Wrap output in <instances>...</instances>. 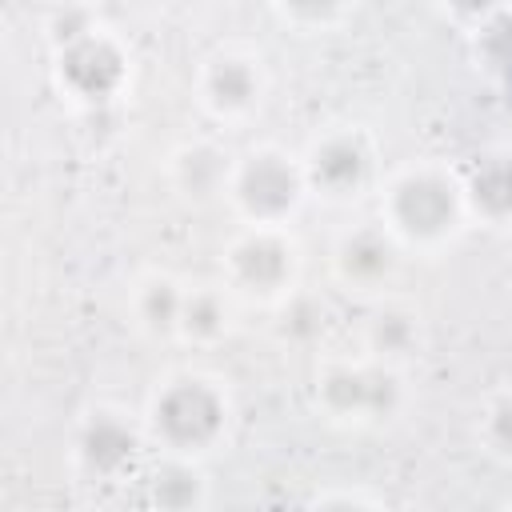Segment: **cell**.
Returning <instances> with one entry per match:
<instances>
[{
  "label": "cell",
  "mask_w": 512,
  "mask_h": 512,
  "mask_svg": "<svg viewBox=\"0 0 512 512\" xmlns=\"http://www.w3.org/2000/svg\"><path fill=\"white\" fill-rule=\"evenodd\" d=\"M480 444L492 460L512 464V388L488 396L480 412Z\"/></svg>",
  "instance_id": "d6986e66"
},
{
  "label": "cell",
  "mask_w": 512,
  "mask_h": 512,
  "mask_svg": "<svg viewBox=\"0 0 512 512\" xmlns=\"http://www.w3.org/2000/svg\"><path fill=\"white\" fill-rule=\"evenodd\" d=\"M312 404L332 424H352V428L388 424L408 404L404 364H388L368 352L328 356L312 372Z\"/></svg>",
  "instance_id": "3957f363"
},
{
  "label": "cell",
  "mask_w": 512,
  "mask_h": 512,
  "mask_svg": "<svg viewBox=\"0 0 512 512\" xmlns=\"http://www.w3.org/2000/svg\"><path fill=\"white\" fill-rule=\"evenodd\" d=\"M148 444L144 416L120 404H92L72 428V464L92 484H124L140 476Z\"/></svg>",
  "instance_id": "52a82bcc"
},
{
  "label": "cell",
  "mask_w": 512,
  "mask_h": 512,
  "mask_svg": "<svg viewBox=\"0 0 512 512\" xmlns=\"http://www.w3.org/2000/svg\"><path fill=\"white\" fill-rule=\"evenodd\" d=\"M304 160L280 144H256L236 156L228 180V204L244 224H280L288 228L308 200Z\"/></svg>",
  "instance_id": "5b68a950"
},
{
  "label": "cell",
  "mask_w": 512,
  "mask_h": 512,
  "mask_svg": "<svg viewBox=\"0 0 512 512\" xmlns=\"http://www.w3.org/2000/svg\"><path fill=\"white\" fill-rule=\"evenodd\" d=\"M328 328H332V308L320 292H308L296 284L280 304H272V332L280 344L312 348L328 336Z\"/></svg>",
  "instance_id": "e0dca14e"
},
{
  "label": "cell",
  "mask_w": 512,
  "mask_h": 512,
  "mask_svg": "<svg viewBox=\"0 0 512 512\" xmlns=\"http://www.w3.org/2000/svg\"><path fill=\"white\" fill-rule=\"evenodd\" d=\"M140 416L152 448L204 460L232 432V396L212 372L176 368L152 384Z\"/></svg>",
  "instance_id": "7a4b0ae2"
},
{
  "label": "cell",
  "mask_w": 512,
  "mask_h": 512,
  "mask_svg": "<svg viewBox=\"0 0 512 512\" xmlns=\"http://www.w3.org/2000/svg\"><path fill=\"white\" fill-rule=\"evenodd\" d=\"M308 192L324 204H356L364 192H372L380 176V152L368 128L360 124H336L308 140L300 152Z\"/></svg>",
  "instance_id": "ba28073f"
},
{
  "label": "cell",
  "mask_w": 512,
  "mask_h": 512,
  "mask_svg": "<svg viewBox=\"0 0 512 512\" xmlns=\"http://www.w3.org/2000/svg\"><path fill=\"white\" fill-rule=\"evenodd\" d=\"M144 500L152 508H168V512H196L212 500L208 476L200 468V460L192 456H172L160 452V464H152L144 476Z\"/></svg>",
  "instance_id": "9a60e30c"
},
{
  "label": "cell",
  "mask_w": 512,
  "mask_h": 512,
  "mask_svg": "<svg viewBox=\"0 0 512 512\" xmlns=\"http://www.w3.org/2000/svg\"><path fill=\"white\" fill-rule=\"evenodd\" d=\"M52 84L76 108H104L128 92L132 52L116 32L96 24L84 36L52 48Z\"/></svg>",
  "instance_id": "8992f818"
},
{
  "label": "cell",
  "mask_w": 512,
  "mask_h": 512,
  "mask_svg": "<svg viewBox=\"0 0 512 512\" xmlns=\"http://www.w3.org/2000/svg\"><path fill=\"white\" fill-rule=\"evenodd\" d=\"M380 220L408 252H440L468 228L464 176L440 160H412L380 184Z\"/></svg>",
  "instance_id": "6da1fadb"
},
{
  "label": "cell",
  "mask_w": 512,
  "mask_h": 512,
  "mask_svg": "<svg viewBox=\"0 0 512 512\" xmlns=\"http://www.w3.org/2000/svg\"><path fill=\"white\" fill-rule=\"evenodd\" d=\"M268 92L264 60L248 48H216L196 68V100L220 124H244Z\"/></svg>",
  "instance_id": "30bf717a"
},
{
  "label": "cell",
  "mask_w": 512,
  "mask_h": 512,
  "mask_svg": "<svg viewBox=\"0 0 512 512\" xmlns=\"http://www.w3.org/2000/svg\"><path fill=\"white\" fill-rule=\"evenodd\" d=\"M420 348H424L420 308L396 296H376L360 324V352L388 360V364H408Z\"/></svg>",
  "instance_id": "7c38bea8"
},
{
  "label": "cell",
  "mask_w": 512,
  "mask_h": 512,
  "mask_svg": "<svg viewBox=\"0 0 512 512\" xmlns=\"http://www.w3.org/2000/svg\"><path fill=\"white\" fill-rule=\"evenodd\" d=\"M312 504H316V508H336V504H340V508H348V504L376 508V504H384V500L372 496V492H356V488H352V492H348V488H324V492L312 496Z\"/></svg>",
  "instance_id": "7402d4cb"
},
{
  "label": "cell",
  "mask_w": 512,
  "mask_h": 512,
  "mask_svg": "<svg viewBox=\"0 0 512 512\" xmlns=\"http://www.w3.org/2000/svg\"><path fill=\"white\" fill-rule=\"evenodd\" d=\"M436 4H440V12H444L452 24L476 32V28L492 24L496 16H504L512 0H436Z\"/></svg>",
  "instance_id": "ffe728a7"
},
{
  "label": "cell",
  "mask_w": 512,
  "mask_h": 512,
  "mask_svg": "<svg viewBox=\"0 0 512 512\" xmlns=\"http://www.w3.org/2000/svg\"><path fill=\"white\" fill-rule=\"evenodd\" d=\"M88 28H96L92 12H88V8H76V4H64V8H56L52 24H48V40H52V48H60V44L84 36Z\"/></svg>",
  "instance_id": "44dd1931"
},
{
  "label": "cell",
  "mask_w": 512,
  "mask_h": 512,
  "mask_svg": "<svg viewBox=\"0 0 512 512\" xmlns=\"http://www.w3.org/2000/svg\"><path fill=\"white\" fill-rule=\"evenodd\" d=\"M184 292L188 284L164 268H148L136 276L128 308H132V324L148 336V340H172L180 328V312H184Z\"/></svg>",
  "instance_id": "5bb4252c"
},
{
  "label": "cell",
  "mask_w": 512,
  "mask_h": 512,
  "mask_svg": "<svg viewBox=\"0 0 512 512\" xmlns=\"http://www.w3.org/2000/svg\"><path fill=\"white\" fill-rule=\"evenodd\" d=\"M300 240L280 224H244L220 252V280L240 304L272 308L300 284Z\"/></svg>",
  "instance_id": "277c9868"
},
{
  "label": "cell",
  "mask_w": 512,
  "mask_h": 512,
  "mask_svg": "<svg viewBox=\"0 0 512 512\" xmlns=\"http://www.w3.org/2000/svg\"><path fill=\"white\" fill-rule=\"evenodd\" d=\"M232 324H236V296L228 292L224 280L220 284H188L176 340H184L192 348H212V344L228 340Z\"/></svg>",
  "instance_id": "2e32d148"
},
{
  "label": "cell",
  "mask_w": 512,
  "mask_h": 512,
  "mask_svg": "<svg viewBox=\"0 0 512 512\" xmlns=\"http://www.w3.org/2000/svg\"><path fill=\"white\" fill-rule=\"evenodd\" d=\"M468 220L488 228H512V148L480 152L464 172Z\"/></svg>",
  "instance_id": "4fadbf2b"
},
{
  "label": "cell",
  "mask_w": 512,
  "mask_h": 512,
  "mask_svg": "<svg viewBox=\"0 0 512 512\" xmlns=\"http://www.w3.org/2000/svg\"><path fill=\"white\" fill-rule=\"evenodd\" d=\"M404 244L384 228V220H364L332 240V280L364 300L388 296L404 268Z\"/></svg>",
  "instance_id": "9c48e42d"
},
{
  "label": "cell",
  "mask_w": 512,
  "mask_h": 512,
  "mask_svg": "<svg viewBox=\"0 0 512 512\" xmlns=\"http://www.w3.org/2000/svg\"><path fill=\"white\" fill-rule=\"evenodd\" d=\"M272 8L296 32H328L348 16L352 0H272Z\"/></svg>",
  "instance_id": "ac0fdd59"
},
{
  "label": "cell",
  "mask_w": 512,
  "mask_h": 512,
  "mask_svg": "<svg viewBox=\"0 0 512 512\" xmlns=\"http://www.w3.org/2000/svg\"><path fill=\"white\" fill-rule=\"evenodd\" d=\"M232 164H236V156L224 144H216L208 136L184 140L168 152V184L184 204L204 208V204H216L220 196H228Z\"/></svg>",
  "instance_id": "8fae6325"
}]
</instances>
